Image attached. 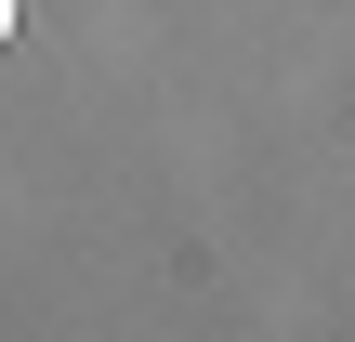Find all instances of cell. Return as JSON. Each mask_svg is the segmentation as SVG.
Here are the masks:
<instances>
[{"mask_svg": "<svg viewBox=\"0 0 355 342\" xmlns=\"http://www.w3.org/2000/svg\"><path fill=\"white\" fill-rule=\"evenodd\" d=\"M0 40H13V0H0Z\"/></svg>", "mask_w": 355, "mask_h": 342, "instance_id": "obj_1", "label": "cell"}]
</instances>
